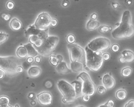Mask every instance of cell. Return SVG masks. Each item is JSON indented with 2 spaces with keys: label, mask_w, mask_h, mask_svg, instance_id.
<instances>
[{
  "label": "cell",
  "mask_w": 134,
  "mask_h": 107,
  "mask_svg": "<svg viewBox=\"0 0 134 107\" xmlns=\"http://www.w3.org/2000/svg\"><path fill=\"white\" fill-rule=\"evenodd\" d=\"M111 42L109 39L104 37H98L90 41L87 46L94 52H101L109 49Z\"/></svg>",
  "instance_id": "cell-8"
},
{
  "label": "cell",
  "mask_w": 134,
  "mask_h": 107,
  "mask_svg": "<svg viewBox=\"0 0 134 107\" xmlns=\"http://www.w3.org/2000/svg\"><path fill=\"white\" fill-rule=\"evenodd\" d=\"M97 17L98 16H97V14L95 13H93L91 16V17L92 19L95 20L97 19Z\"/></svg>",
  "instance_id": "cell-42"
},
{
  "label": "cell",
  "mask_w": 134,
  "mask_h": 107,
  "mask_svg": "<svg viewBox=\"0 0 134 107\" xmlns=\"http://www.w3.org/2000/svg\"><path fill=\"white\" fill-rule=\"evenodd\" d=\"M5 75V73L2 70H0V80L3 79Z\"/></svg>",
  "instance_id": "cell-43"
},
{
  "label": "cell",
  "mask_w": 134,
  "mask_h": 107,
  "mask_svg": "<svg viewBox=\"0 0 134 107\" xmlns=\"http://www.w3.org/2000/svg\"><path fill=\"white\" fill-rule=\"evenodd\" d=\"M10 25L11 28L15 31L19 30L22 27V24L21 22L16 18H13L11 20Z\"/></svg>",
  "instance_id": "cell-19"
},
{
  "label": "cell",
  "mask_w": 134,
  "mask_h": 107,
  "mask_svg": "<svg viewBox=\"0 0 134 107\" xmlns=\"http://www.w3.org/2000/svg\"><path fill=\"white\" fill-rule=\"evenodd\" d=\"M67 41L69 44H73L76 41V38L73 35L70 34L67 37Z\"/></svg>",
  "instance_id": "cell-28"
},
{
  "label": "cell",
  "mask_w": 134,
  "mask_h": 107,
  "mask_svg": "<svg viewBox=\"0 0 134 107\" xmlns=\"http://www.w3.org/2000/svg\"><path fill=\"white\" fill-rule=\"evenodd\" d=\"M82 99H83V101H84V102H88L90 100V96L83 95L82 96Z\"/></svg>",
  "instance_id": "cell-37"
},
{
  "label": "cell",
  "mask_w": 134,
  "mask_h": 107,
  "mask_svg": "<svg viewBox=\"0 0 134 107\" xmlns=\"http://www.w3.org/2000/svg\"><path fill=\"white\" fill-rule=\"evenodd\" d=\"M26 37H30L32 35L45 36L48 34V29L44 30H39L35 28L34 25H31L26 30L25 32Z\"/></svg>",
  "instance_id": "cell-11"
},
{
  "label": "cell",
  "mask_w": 134,
  "mask_h": 107,
  "mask_svg": "<svg viewBox=\"0 0 134 107\" xmlns=\"http://www.w3.org/2000/svg\"><path fill=\"white\" fill-rule=\"evenodd\" d=\"M76 107H85V106H83V105H80V106H78Z\"/></svg>",
  "instance_id": "cell-51"
},
{
  "label": "cell",
  "mask_w": 134,
  "mask_h": 107,
  "mask_svg": "<svg viewBox=\"0 0 134 107\" xmlns=\"http://www.w3.org/2000/svg\"><path fill=\"white\" fill-rule=\"evenodd\" d=\"M102 83L103 86L107 90L112 89L115 85V81L113 77L108 74H106L103 76Z\"/></svg>",
  "instance_id": "cell-12"
},
{
  "label": "cell",
  "mask_w": 134,
  "mask_h": 107,
  "mask_svg": "<svg viewBox=\"0 0 134 107\" xmlns=\"http://www.w3.org/2000/svg\"><path fill=\"white\" fill-rule=\"evenodd\" d=\"M69 1L68 0H64L63 1V3H62V5L64 7H67L69 5Z\"/></svg>",
  "instance_id": "cell-41"
},
{
  "label": "cell",
  "mask_w": 134,
  "mask_h": 107,
  "mask_svg": "<svg viewBox=\"0 0 134 107\" xmlns=\"http://www.w3.org/2000/svg\"><path fill=\"white\" fill-rule=\"evenodd\" d=\"M100 23L95 20L90 19L86 24V29L88 30H93L100 27Z\"/></svg>",
  "instance_id": "cell-20"
},
{
  "label": "cell",
  "mask_w": 134,
  "mask_h": 107,
  "mask_svg": "<svg viewBox=\"0 0 134 107\" xmlns=\"http://www.w3.org/2000/svg\"><path fill=\"white\" fill-rule=\"evenodd\" d=\"M2 17L5 20L8 21L10 20V15L9 14H3L2 15Z\"/></svg>",
  "instance_id": "cell-36"
},
{
  "label": "cell",
  "mask_w": 134,
  "mask_h": 107,
  "mask_svg": "<svg viewBox=\"0 0 134 107\" xmlns=\"http://www.w3.org/2000/svg\"><path fill=\"white\" fill-rule=\"evenodd\" d=\"M132 69L130 67H126L122 70V75L123 77H128L132 73Z\"/></svg>",
  "instance_id": "cell-24"
},
{
  "label": "cell",
  "mask_w": 134,
  "mask_h": 107,
  "mask_svg": "<svg viewBox=\"0 0 134 107\" xmlns=\"http://www.w3.org/2000/svg\"><path fill=\"white\" fill-rule=\"evenodd\" d=\"M134 33L131 13L129 10L125 11L123 13L119 26L112 32V36L116 39L120 40L131 37Z\"/></svg>",
  "instance_id": "cell-1"
},
{
  "label": "cell",
  "mask_w": 134,
  "mask_h": 107,
  "mask_svg": "<svg viewBox=\"0 0 134 107\" xmlns=\"http://www.w3.org/2000/svg\"><path fill=\"white\" fill-rule=\"evenodd\" d=\"M25 48H26L28 56L35 57L38 54V52L35 48L34 45L30 43L24 45Z\"/></svg>",
  "instance_id": "cell-17"
},
{
  "label": "cell",
  "mask_w": 134,
  "mask_h": 107,
  "mask_svg": "<svg viewBox=\"0 0 134 107\" xmlns=\"http://www.w3.org/2000/svg\"><path fill=\"white\" fill-rule=\"evenodd\" d=\"M57 86L62 94V101L63 103L69 104L75 102L77 98L73 85L65 80H61L57 82Z\"/></svg>",
  "instance_id": "cell-3"
},
{
  "label": "cell",
  "mask_w": 134,
  "mask_h": 107,
  "mask_svg": "<svg viewBox=\"0 0 134 107\" xmlns=\"http://www.w3.org/2000/svg\"><path fill=\"white\" fill-rule=\"evenodd\" d=\"M80 78L83 82L82 93L83 95L92 96L96 92V86L95 83L91 80V78L87 73L85 72L80 73L77 79Z\"/></svg>",
  "instance_id": "cell-7"
},
{
  "label": "cell",
  "mask_w": 134,
  "mask_h": 107,
  "mask_svg": "<svg viewBox=\"0 0 134 107\" xmlns=\"http://www.w3.org/2000/svg\"><path fill=\"white\" fill-rule=\"evenodd\" d=\"M0 107H13L11 105H10L9 104L4 105H2V106H0Z\"/></svg>",
  "instance_id": "cell-48"
},
{
  "label": "cell",
  "mask_w": 134,
  "mask_h": 107,
  "mask_svg": "<svg viewBox=\"0 0 134 107\" xmlns=\"http://www.w3.org/2000/svg\"><path fill=\"white\" fill-rule=\"evenodd\" d=\"M116 96L119 100H123L127 97V93L125 90L120 89L117 91Z\"/></svg>",
  "instance_id": "cell-23"
},
{
  "label": "cell",
  "mask_w": 134,
  "mask_h": 107,
  "mask_svg": "<svg viewBox=\"0 0 134 107\" xmlns=\"http://www.w3.org/2000/svg\"><path fill=\"white\" fill-rule=\"evenodd\" d=\"M70 54L71 62L78 61L84 65V68L88 69L86 65V53L85 49L76 44H69L67 45Z\"/></svg>",
  "instance_id": "cell-6"
},
{
  "label": "cell",
  "mask_w": 134,
  "mask_h": 107,
  "mask_svg": "<svg viewBox=\"0 0 134 107\" xmlns=\"http://www.w3.org/2000/svg\"><path fill=\"white\" fill-rule=\"evenodd\" d=\"M46 85L47 88H50L52 86V83L51 82H50V81H48L46 83Z\"/></svg>",
  "instance_id": "cell-46"
},
{
  "label": "cell",
  "mask_w": 134,
  "mask_h": 107,
  "mask_svg": "<svg viewBox=\"0 0 134 107\" xmlns=\"http://www.w3.org/2000/svg\"><path fill=\"white\" fill-rule=\"evenodd\" d=\"M27 62L28 63L31 64L33 63L34 61V59L33 57L32 56H29L27 59Z\"/></svg>",
  "instance_id": "cell-39"
},
{
  "label": "cell",
  "mask_w": 134,
  "mask_h": 107,
  "mask_svg": "<svg viewBox=\"0 0 134 107\" xmlns=\"http://www.w3.org/2000/svg\"><path fill=\"white\" fill-rule=\"evenodd\" d=\"M31 104L32 105H35L36 104V102L34 100H32L31 101Z\"/></svg>",
  "instance_id": "cell-49"
},
{
  "label": "cell",
  "mask_w": 134,
  "mask_h": 107,
  "mask_svg": "<svg viewBox=\"0 0 134 107\" xmlns=\"http://www.w3.org/2000/svg\"><path fill=\"white\" fill-rule=\"evenodd\" d=\"M86 53V65L89 70L96 72L102 66L103 63V54L101 52H94L86 46L85 48Z\"/></svg>",
  "instance_id": "cell-2"
},
{
  "label": "cell",
  "mask_w": 134,
  "mask_h": 107,
  "mask_svg": "<svg viewBox=\"0 0 134 107\" xmlns=\"http://www.w3.org/2000/svg\"><path fill=\"white\" fill-rule=\"evenodd\" d=\"M71 69L72 72L80 73L84 69V65L82 63L78 61L71 62Z\"/></svg>",
  "instance_id": "cell-15"
},
{
  "label": "cell",
  "mask_w": 134,
  "mask_h": 107,
  "mask_svg": "<svg viewBox=\"0 0 134 107\" xmlns=\"http://www.w3.org/2000/svg\"><path fill=\"white\" fill-rule=\"evenodd\" d=\"M71 84L73 85L74 86L76 98L82 97L83 95L82 93L83 82L81 81L76 80L73 81Z\"/></svg>",
  "instance_id": "cell-14"
},
{
  "label": "cell",
  "mask_w": 134,
  "mask_h": 107,
  "mask_svg": "<svg viewBox=\"0 0 134 107\" xmlns=\"http://www.w3.org/2000/svg\"><path fill=\"white\" fill-rule=\"evenodd\" d=\"M42 71L40 67L37 66H32L28 70V75L30 78H35L38 77L41 73Z\"/></svg>",
  "instance_id": "cell-16"
},
{
  "label": "cell",
  "mask_w": 134,
  "mask_h": 107,
  "mask_svg": "<svg viewBox=\"0 0 134 107\" xmlns=\"http://www.w3.org/2000/svg\"><path fill=\"white\" fill-rule=\"evenodd\" d=\"M16 71L17 73H22L24 71V69L21 66H19L17 67Z\"/></svg>",
  "instance_id": "cell-38"
},
{
  "label": "cell",
  "mask_w": 134,
  "mask_h": 107,
  "mask_svg": "<svg viewBox=\"0 0 134 107\" xmlns=\"http://www.w3.org/2000/svg\"><path fill=\"white\" fill-rule=\"evenodd\" d=\"M119 61H120V62L122 63H125V62H126L125 59L124 58L123 56H122L120 57V58H119Z\"/></svg>",
  "instance_id": "cell-44"
},
{
  "label": "cell",
  "mask_w": 134,
  "mask_h": 107,
  "mask_svg": "<svg viewBox=\"0 0 134 107\" xmlns=\"http://www.w3.org/2000/svg\"><path fill=\"white\" fill-rule=\"evenodd\" d=\"M112 5L115 9H117L119 6V4L117 3H112Z\"/></svg>",
  "instance_id": "cell-45"
},
{
  "label": "cell",
  "mask_w": 134,
  "mask_h": 107,
  "mask_svg": "<svg viewBox=\"0 0 134 107\" xmlns=\"http://www.w3.org/2000/svg\"><path fill=\"white\" fill-rule=\"evenodd\" d=\"M51 17L47 13L43 12L39 15L33 24L37 29L44 30L50 26Z\"/></svg>",
  "instance_id": "cell-9"
},
{
  "label": "cell",
  "mask_w": 134,
  "mask_h": 107,
  "mask_svg": "<svg viewBox=\"0 0 134 107\" xmlns=\"http://www.w3.org/2000/svg\"><path fill=\"white\" fill-rule=\"evenodd\" d=\"M102 56L103 60H105V61L108 60L110 58V55L108 53H104Z\"/></svg>",
  "instance_id": "cell-34"
},
{
  "label": "cell",
  "mask_w": 134,
  "mask_h": 107,
  "mask_svg": "<svg viewBox=\"0 0 134 107\" xmlns=\"http://www.w3.org/2000/svg\"><path fill=\"white\" fill-rule=\"evenodd\" d=\"M16 54L19 58L22 59L25 58L28 56L27 50L24 46H20L18 48Z\"/></svg>",
  "instance_id": "cell-22"
},
{
  "label": "cell",
  "mask_w": 134,
  "mask_h": 107,
  "mask_svg": "<svg viewBox=\"0 0 134 107\" xmlns=\"http://www.w3.org/2000/svg\"><path fill=\"white\" fill-rule=\"evenodd\" d=\"M57 21L56 19H51V23H50V25H51L52 27H55L57 26Z\"/></svg>",
  "instance_id": "cell-35"
},
{
  "label": "cell",
  "mask_w": 134,
  "mask_h": 107,
  "mask_svg": "<svg viewBox=\"0 0 134 107\" xmlns=\"http://www.w3.org/2000/svg\"><path fill=\"white\" fill-rule=\"evenodd\" d=\"M63 56L59 54L50 56V62L54 66H56L59 63L63 61Z\"/></svg>",
  "instance_id": "cell-18"
},
{
  "label": "cell",
  "mask_w": 134,
  "mask_h": 107,
  "mask_svg": "<svg viewBox=\"0 0 134 107\" xmlns=\"http://www.w3.org/2000/svg\"><path fill=\"white\" fill-rule=\"evenodd\" d=\"M124 107H134V100H130L125 105Z\"/></svg>",
  "instance_id": "cell-33"
},
{
  "label": "cell",
  "mask_w": 134,
  "mask_h": 107,
  "mask_svg": "<svg viewBox=\"0 0 134 107\" xmlns=\"http://www.w3.org/2000/svg\"><path fill=\"white\" fill-rule=\"evenodd\" d=\"M15 5L12 1H9L6 4V8L9 10H12L14 8Z\"/></svg>",
  "instance_id": "cell-30"
},
{
  "label": "cell",
  "mask_w": 134,
  "mask_h": 107,
  "mask_svg": "<svg viewBox=\"0 0 134 107\" xmlns=\"http://www.w3.org/2000/svg\"><path fill=\"white\" fill-rule=\"evenodd\" d=\"M98 107H106V106L105 105V104L103 105H100V106H99Z\"/></svg>",
  "instance_id": "cell-50"
},
{
  "label": "cell",
  "mask_w": 134,
  "mask_h": 107,
  "mask_svg": "<svg viewBox=\"0 0 134 107\" xmlns=\"http://www.w3.org/2000/svg\"><path fill=\"white\" fill-rule=\"evenodd\" d=\"M122 55L125 59L126 62L131 63L134 61V53L131 51L125 50L122 52Z\"/></svg>",
  "instance_id": "cell-21"
},
{
  "label": "cell",
  "mask_w": 134,
  "mask_h": 107,
  "mask_svg": "<svg viewBox=\"0 0 134 107\" xmlns=\"http://www.w3.org/2000/svg\"><path fill=\"white\" fill-rule=\"evenodd\" d=\"M111 49L113 51L116 52H118L120 49V47L117 44H114L112 45Z\"/></svg>",
  "instance_id": "cell-32"
},
{
  "label": "cell",
  "mask_w": 134,
  "mask_h": 107,
  "mask_svg": "<svg viewBox=\"0 0 134 107\" xmlns=\"http://www.w3.org/2000/svg\"><path fill=\"white\" fill-rule=\"evenodd\" d=\"M112 30L113 28L112 27L110 26H105V25L101 26L98 28L99 32L101 34L107 32L109 31H111Z\"/></svg>",
  "instance_id": "cell-25"
},
{
  "label": "cell",
  "mask_w": 134,
  "mask_h": 107,
  "mask_svg": "<svg viewBox=\"0 0 134 107\" xmlns=\"http://www.w3.org/2000/svg\"><path fill=\"white\" fill-rule=\"evenodd\" d=\"M20 59L15 56L0 57V69L8 74L17 73V67L21 65Z\"/></svg>",
  "instance_id": "cell-4"
},
{
  "label": "cell",
  "mask_w": 134,
  "mask_h": 107,
  "mask_svg": "<svg viewBox=\"0 0 134 107\" xmlns=\"http://www.w3.org/2000/svg\"><path fill=\"white\" fill-rule=\"evenodd\" d=\"M106 107H115V102L113 100H109L105 104Z\"/></svg>",
  "instance_id": "cell-31"
},
{
  "label": "cell",
  "mask_w": 134,
  "mask_h": 107,
  "mask_svg": "<svg viewBox=\"0 0 134 107\" xmlns=\"http://www.w3.org/2000/svg\"><path fill=\"white\" fill-rule=\"evenodd\" d=\"M34 97V94L33 93H29V94L28 95V97L29 98H33Z\"/></svg>",
  "instance_id": "cell-47"
},
{
  "label": "cell",
  "mask_w": 134,
  "mask_h": 107,
  "mask_svg": "<svg viewBox=\"0 0 134 107\" xmlns=\"http://www.w3.org/2000/svg\"><path fill=\"white\" fill-rule=\"evenodd\" d=\"M35 60L37 63H39L41 61V58L39 56H36L35 57Z\"/></svg>",
  "instance_id": "cell-40"
},
{
  "label": "cell",
  "mask_w": 134,
  "mask_h": 107,
  "mask_svg": "<svg viewBox=\"0 0 134 107\" xmlns=\"http://www.w3.org/2000/svg\"><path fill=\"white\" fill-rule=\"evenodd\" d=\"M37 100L40 104L44 106L50 105L52 102V96L50 92H42L37 95Z\"/></svg>",
  "instance_id": "cell-10"
},
{
  "label": "cell",
  "mask_w": 134,
  "mask_h": 107,
  "mask_svg": "<svg viewBox=\"0 0 134 107\" xmlns=\"http://www.w3.org/2000/svg\"><path fill=\"white\" fill-rule=\"evenodd\" d=\"M15 107H19V105H15Z\"/></svg>",
  "instance_id": "cell-52"
},
{
  "label": "cell",
  "mask_w": 134,
  "mask_h": 107,
  "mask_svg": "<svg viewBox=\"0 0 134 107\" xmlns=\"http://www.w3.org/2000/svg\"><path fill=\"white\" fill-rule=\"evenodd\" d=\"M59 41V38L56 36H49L44 40L43 44L39 48H35L38 54L44 57L51 56L55 50Z\"/></svg>",
  "instance_id": "cell-5"
},
{
  "label": "cell",
  "mask_w": 134,
  "mask_h": 107,
  "mask_svg": "<svg viewBox=\"0 0 134 107\" xmlns=\"http://www.w3.org/2000/svg\"><path fill=\"white\" fill-rule=\"evenodd\" d=\"M9 35L7 33L0 32V44L6 41L8 39Z\"/></svg>",
  "instance_id": "cell-27"
},
{
  "label": "cell",
  "mask_w": 134,
  "mask_h": 107,
  "mask_svg": "<svg viewBox=\"0 0 134 107\" xmlns=\"http://www.w3.org/2000/svg\"><path fill=\"white\" fill-rule=\"evenodd\" d=\"M106 89L104 86L103 85H101V86H98V88H97V92L100 95H103L104 93H105L106 92Z\"/></svg>",
  "instance_id": "cell-29"
},
{
  "label": "cell",
  "mask_w": 134,
  "mask_h": 107,
  "mask_svg": "<svg viewBox=\"0 0 134 107\" xmlns=\"http://www.w3.org/2000/svg\"><path fill=\"white\" fill-rule=\"evenodd\" d=\"M10 99L8 97L3 96L0 97V106L4 105L9 104Z\"/></svg>",
  "instance_id": "cell-26"
},
{
  "label": "cell",
  "mask_w": 134,
  "mask_h": 107,
  "mask_svg": "<svg viewBox=\"0 0 134 107\" xmlns=\"http://www.w3.org/2000/svg\"><path fill=\"white\" fill-rule=\"evenodd\" d=\"M56 70L57 73L61 74H67L72 72L71 69L68 68L66 62L63 61L59 63L56 66Z\"/></svg>",
  "instance_id": "cell-13"
}]
</instances>
